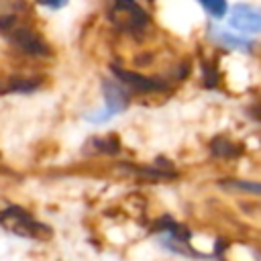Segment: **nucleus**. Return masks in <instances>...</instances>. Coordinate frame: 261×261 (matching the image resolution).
Masks as SVG:
<instances>
[{
  "mask_svg": "<svg viewBox=\"0 0 261 261\" xmlns=\"http://www.w3.org/2000/svg\"><path fill=\"white\" fill-rule=\"evenodd\" d=\"M196 2L214 20H222L224 16H228V10H230L228 0H196Z\"/></svg>",
  "mask_w": 261,
  "mask_h": 261,
  "instance_id": "nucleus-8",
  "label": "nucleus"
},
{
  "mask_svg": "<svg viewBox=\"0 0 261 261\" xmlns=\"http://www.w3.org/2000/svg\"><path fill=\"white\" fill-rule=\"evenodd\" d=\"M218 186L226 192H239V194H249L261 198V181L259 179H239V177H226L220 179Z\"/></svg>",
  "mask_w": 261,
  "mask_h": 261,
  "instance_id": "nucleus-7",
  "label": "nucleus"
},
{
  "mask_svg": "<svg viewBox=\"0 0 261 261\" xmlns=\"http://www.w3.org/2000/svg\"><path fill=\"white\" fill-rule=\"evenodd\" d=\"M210 149H212V153H214V155H218V157H237V155L241 153L239 145L230 143V141H228V139H224V137H218L216 141H212Z\"/></svg>",
  "mask_w": 261,
  "mask_h": 261,
  "instance_id": "nucleus-9",
  "label": "nucleus"
},
{
  "mask_svg": "<svg viewBox=\"0 0 261 261\" xmlns=\"http://www.w3.org/2000/svg\"><path fill=\"white\" fill-rule=\"evenodd\" d=\"M228 24L243 35H261V8L247 2H237L228 10Z\"/></svg>",
  "mask_w": 261,
  "mask_h": 261,
  "instance_id": "nucleus-3",
  "label": "nucleus"
},
{
  "mask_svg": "<svg viewBox=\"0 0 261 261\" xmlns=\"http://www.w3.org/2000/svg\"><path fill=\"white\" fill-rule=\"evenodd\" d=\"M210 37L218 43V45H222V47H226V49H232V51H243V53H251L253 49H255V43L251 41V39H247V37H241V35H234V33H230V31H220V29H210Z\"/></svg>",
  "mask_w": 261,
  "mask_h": 261,
  "instance_id": "nucleus-6",
  "label": "nucleus"
},
{
  "mask_svg": "<svg viewBox=\"0 0 261 261\" xmlns=\"http://www.w3.org/2000/svg\"><path fill=\"white\" fill-rule=\"evenodd\" d=\"M102 96H104V108L88 114V120L94 122V124L110 120L114 114H120L122 110H126L128 104H130L128 92L116 80H104L102 82Z\"/></svg>",
  "mask_w": 261,
  "mask_h": 261,
  "instance_id": "nucleus-1",
  "label": "nucleus"
},
{
  "mask_svg": "<svg viewBox=\"0 0 261 261\" xmlns=\"http://www.w3.org/2000/svg\"><path fill=\"white\" fill-rule=\"evenodd\" d=\"M114 6H112V14H118L122 20L118 24L124 22V29H145L149 24V14L143 10L141 4H137L135 0H112Z\"/></svg>",
  "mask_w": 261,
  "mask_h": 261,
  "instance_id": "nucleus-5",
  "label": "nucleus"
},
{
  "mask_svg": "<svg viewBox=\"0 0 261 261\" xmlns=\"http://www.w3.org/2000/svg\"><path fill=\"white\" fill-rule=\"evenodd\" d=\"M35 2L41 4V6H45V8H49V10H59V8L67 6L69 0H35Z\"/></svg>",
  "mask_w": 261,
  "mask_h": 261,
  "instance_id": "nucleus-11",
  "label": "nucleus"
},
{
  "mask_svg": "<svg viewBox=\"0 0 261 261\" xmlns=\"http://www.w3.org/2000/svg\"><path fill=\"white\" fill-rule=\"evenodd\" d=\"M110 69H112L116 82H120L124 88H130L135 92L155 94V92L167 90V84L159 77H151V75H145V73H139V71H133V69H124V67H118V65H112Z\"/></svg>",
  "mask_w": 261,
  "mask_h": 261,
  "instance_id": "nucleus-4",
  "label": "nucleus"
},
{
  "mask_svg": "<svg viewBox=\"0 0 261 261\" xmlns=\"http://www.w3.org/2000/svg\"><path fill=\"white\" fill-rule=\"evenodd\" d=\"M39 80H31V77H14L10 80V84L6 86L8 92H18V94H29V92H35L39 88Z\"/></svg>",
  "mask_w": 261,
  "mask_h": 261,
  "instance_id": "nucleus-10",
  "label": "nucleus"
},
{
  "mask_svg": "<svg viewBox=\"0 0 261 261\" xmlns=\"http://www.w3.org/2000/svg\"><path fill=\"white\" fill-rule=\"evenodd\" d=\"M8 39L24 55H31V57H49L51 55L49 43L37 31L29 29V27H14L8 33Z\"/></svg>",
  "mask_w": 261,
  "mask_h": 261,
  "instance_id": "nucleus-2",
  "label": "nucleus"
}]
</instances>
